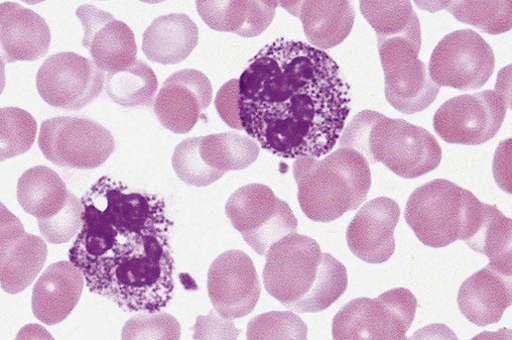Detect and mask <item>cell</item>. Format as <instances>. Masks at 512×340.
<instances>
[{"label": "cell", "instance_id": "12", "mask_svg": "<svg viewBox=\"0 0 512 340\" xmlns=\"http://www.w3.org/2000/svg\"><path fill=\"white\" fill-rule=\"evenodd\" d=\"M495 68L490 45L472 30H460L445 36L432 53L429 75L438 86L461 91L481 88Z\"/></svg>", "mask_w": 512, "mask_h": 340}, {"label": "cell", "instance_id": "13", "mask_svg": "<svg viewBox=\"0 0 512 340\" xmlns=\"http://www.w3.org/2000/svg\"><path fill=\"white\" fill-rule=\"evenodd\" d=\"M105 74L93 61L72 52L50 56L38 71L40 96L51 106L79 110L103 90Z\"/></svg>", "mask_w": 512, "mask_h": 340}, {"label": "cell", "instance_id": "33", "mask_svg": "<svg viewBox=\"0 0 512 340\" xmlns=\"http://www.w3.org/2000/svg\"><path fill=\"white\" fill-rule=\"evenodd\" d=\"M246 337L307 340L308 326L292 311H272L252 318L247 325Z\"/></svg>", "mask_w": 512, "mask_h": 340}, {"label": "cell", "instance_id": "32", "mask_svg": "<svg viewBox=\"0 0 512 340\" xmlns=\"http://www.w3.org/2000/svg\"><path fill=\"white\" fill-rule=\"evenodd\" d=\"M38 125L28 111L18 107L0 110V147L2 161L27 153L34 145Z\"/></svg>", "mask_w": 512, "mask_h": 340}, {"label": "cell", "instance_id": "28", "mask_svg": "<svg viewBox=\"0 0 512 340\" xmlns=\"http://www.w3.org/2000/svg\"><path fill=\"white\" fill-rule=\"evenodd\" d=\"M158 89L159 82L154 70L140 60L121 71L107 73L105 79L109 98L127 108L154 105Z\"/></svg>", "mask_w": 512, "mask_h": 340}, {"label": "cell", "instance_id": "23", "mask_svg": "<svg viewBox=\"0 0 512 340\" xmlns=\"http://www.w3.org/2000/svg\"><path fill=\"white\" fill-rule=\"evenodd\" d=\"M278 2H197L203 22L212 30L243 38L262 35L272 24Z\"/></svg>", "mask_w": 512, "mask_h": 340}, {"label": "cell", "instance_id": "24", "mask_svg": "<svg viewBox=\"0 0 512 340\" xmlns=\"http://www.w3.org/2000/svg\"><path fill=\"white\" fill-rule=\"evenodd\" d=\"M199 42V30L185 14L157 18L146 30L143 51L153 62L175 65L185 61Z\"/></svg>", "mask_w": 512, "mask_h": 340}, {"label": "cell", "instance_id": "16", "mask_svg": "<svg viewBox=\"0 0 512 340\" xmlns=\"http://www.w3.org/2000/svg\"><path fill=\"white\" fill-rule=\"evenodd\" d=\"M400 216L401 208L392 198L378 197L365 203L347 228L346 241L352 254L369 264L388 262L396 251Z\"/></svg>", "mask_w": 512, "mask_h": 340}, {"label": "cell", "instance_id": "31", "mask_svg": "<svg viewBox=\"0 0 512 340\" xmlns=\"http://www.w3.org/2000/svg\"><path fill=\"white\" fill-rule=\"evenodd\" d=\"M348 276L345 266L332 255L323 253L319 273L312 290L289 310L319 313L333 305L346 291Z\"/></svg>", "mask_w": 512, "mask_h": 340}, {"label": "cell", "instance_id": "38", "mask_svg": "<svg viewBox=\"0 0 512 340\" xmlns=\"http://www.w3.org/2000/svg\"><path fill=\"white\" fill-rule=\"evenodd\" d=\"M239 80L232 79L218 91L215 107L222 121L231 129L243 131L239 121Z\"/></svg>", "mask_w": 512, "mask_h": 340}, {"label": "cell", "instance_id": "14", "mask_svg": "<svg viewBox=\"0 0 512 340\" xmlns=\"http://www.w3.org/2000/svg\"><path fill=\"white\" fill-rule=\"evenodd\" d=\"M207 283L214 309L231 320L251 313L262 292L252 260L237 250L225 252L214 260L208 271Z\"/></svg>", "mask_w": 512, "mask_h": 340}, {"label": "cell", "instance_id": "21", "mask_svg": "<svg viewBox=\"0 0 512 340\" xmlns=\"http://www.w3.org/2000/svg\"><path fill=\"white\" fill-rule=\"evenodd\" d=\"M457 300L471 323L479 327L495 324L511 306V275L487 266L463 282Z\"/></svg>", "mask_w": 512, "mask_h": 340}, {"label": "cell", "instance_id": "25", "mask_svg": "<svg viewBox=\"0 0 512 340\" xmlns=\"http://www.w3.org/2000/svg\"><path fill=\"white\" fill-rule=\"evenodd\" d=\"M69 193L63 179L45 166L31 168L18 182L20 205L37 219L50 218L60 212Z\"/></svg>", "mask_w": 512, "mask_h": 340}, {"label": "cell", "instance_id": "7", "mask_svg": "<svg viewBox=\"0 0 512 340\" xmlns=\"http://www.w3.org/2000/svg\"><path fill=\"white\" fill-rule=\"evenodd\" d=\"M417 308V298L406 288L392 289L375 299H354L335 315L333 338L406 340Z\"/></svg>", "mask_w": 512, "mask_h": 340}, {"label": "cell", "instance_id": "30", "mask_svg": "<svg viewBox=\"0 0 512 340\" xmlns=\"http://www.w3.org/2000/svg\"><path fill=\"white\" fill-rule=\"evenodd\" d=\"M437 11L446 10L456 20L473 26L488 35H499L511 30L512 3L510 2H446L430 4Z\"/></svg>", "mask_w": 512, "mask_h": 340}, {"label": "cell", "instance_id": "5", "mask_svg": "<svg viewBox=\"0 0 512 340\" xmlns=\"http://www.w3.org/2000/svg\"><path fill=\"white\" fill-rule=\"evenodd\" d=\"M483 215L484 203L445 179L416 189L405 209V219L418 240L436 249L468 241L477 232Z\"/></svg>", "mask_w": 512, "mask_h": 340}, {"label": "cell", "instance_id": "2", "mask_svg": "<svg viewBox=\"0 0 512 340\" xmlns=\"http://www.w3.org/2000/svg\"><path fill=\"white\" fill-rule=\"evenodd\" d=\"M83 224L69 260L88 289L127 312H158L174 295L165 201L100 178L83 196Z\"/></svg>", "mask_w": 512, "mask_h": 340}, {"label": "cell", "instance_id": "35", "mask_svg": "<svg viewBox=\"0 0 512 340\" xmlns=\"http://www.w3.org/2000/svg\"><path fill=\"white\" fill-rule=\"evenodd\" d=\"M83 212L82 201L70 192L60 212L50 218L38 219L42 236L52 245L67 244L81 231Z\"/></svg>", "mask_w": 512, "mask_h": 340}, {"label": "cell", "instance_id": "39", "mask_svg": "<svg viewBox=\"0 0 512 340\" xmlns=\"http://www.w3.org/2000/svg\"><path fill=\"white\" fill-rule=\"evenodd\" d=\"M511 146V140L504 141L500 144L499 148L496 151L494 158V176L496 183L500 186V188L508 193L511 192L510 178L506 173V151ZM510 175V173H508Z\"/></svg>", "mask_w": 512, "mask_h": 340}, {"label": "cell", "instance_id": "9", "mask_svg": "<svg viewBox=\"0 0 512 340\" xmlns=\"http://www.w3.org/2000/svg\"><path fill=\"white\" fill-rule=\"evenodd\" d=\"M39 147L59 167L91 170L103 165L115 149L112 134L85 118L59 117L44 121Z\"/></svg>", "mask_w": 512, "mask_h": 340}, {"label": "cell", "instance_id": "17", "mask_svg": "<svg viewBox=\"0 0 512 340\" xmlns=\"http://www.w3.org/2000/svg\"><path fill=\"white\" fill-rule=\"evenodd\" d=\"M76 16L84 29L82 45L100 70L117 72L137 61L136 37L126 24L92 5L79 7Z\"/></svg>", "mask_w": 512, "mask_h": 340}, {"label": "cell", "instance_id": "34", "mask_svg": "<svg viewBox=\"0 0 512 340\" xmlns=\"http://www.w3.org/2000/svg\"><path fill=\"white\" fill-rule=\"evenodd\" d=\"M201 138H191L180 143L172 158L178 177L188 185L206 187L218 181L224 173L209 167L200 154Z\"/></svg>", "mask_w": 512, "mask_h": 340}, {"label": "cell", "instance_id": "18", "mask_svg": "<svg viewBox=\"0 0 512 340\" xmlns=\"http://www.w3.org/2000/svg\"><path fill=\"white\" fill-rule=\"evenodd\" d=\"M2 289L12 295L22 293L33 284L48 257L46 243L27 234L21 221L2 204Z\"/></svg>", "mask_w": 512, "mask_h": 340}, {"label": "cell", "instance_id": "6", "mask_svg": "<svg viewBox=\"0 0 512 340\" xmlns=\"http://www.w3.org/2000/svg\"><path fill=\"white\" fill-rule=\"evenodd\" d=\"M226 215L245 243L261 256L283 238L298 231V220L289 204L264 184L237 189L225 206Z\"/></svg>", "mask_w": 512, "mask_h": 340}, {"label": "cell", "instance_id": "36", "mask_svg": "<svg viewBox=\"0 0 512 340\" xmlns=\"http://www.w3.org/2000/svg\"><path fill=\"white\" fill-rule=\"evenodd\" d=\"M122 339H175L181 338V325L171 314L146 312L128 320L122 329Z\"/></svg>", "mask_w": 512, "mask_h": 340}, {"label": "cell", "instance_id": "11", "mask_svg": "<svg viewBox=\"0 0 512 340\" xmlns=\"http://www.w3.org/2000/svg\"><path fill=\"white\" fill-rule=\"evenodd\" d=\"M322 254L315 240L297 233L277 242L266 255L268 293L287 308L301 301L315 284Z\"/></svg>", "mask_w": 512, "mask_h": 340}, {"label": "cell", "instance_id": "20", "mask_svg": "<svg viewBox=\"0 0 512 340\" xmlns=\"http://www.w3.org/2000/svg\"><path fill=\"white\" fill-rule=\"evenodd\" d=\"M84 285V275L73 263L52 264L34 286L32 307L36 318L50 326L64 321L77 306Z\"/></svg>", "mask_w": 512, "mask_h": 340}, {"label": "cell", "instance_id": "19", "mask_svg": "<svg viewBox=\"0 0 512 340\" xmlns=\"http://www.w3.org/2000/svg\"><path fill=\"white\" fill-rule=\"evenodd\" d=\"M0 42L4 63L38 61L51 45V32L37 13L16 3L0 5Z\"/></svg>", "mask_w": 512, "mask_h": 340}, {"label": "cell", "instance_id": "10", "mask_svg": "<svg viewBox=\"0 0 512 340\" xmlns=\"http://www.w3.org/2000/svg\"><path fill=\"white\" fill-rule=\"evenodd\" d=\"M507 106L505 95L494 90L454 97L437 110L434 117L435 132L449 144H484L499 132Z\"/></svg>", "mask_w": 512, "mask_h": 340}, {"label": "cell", "instance_id": "22", "mask_svg": "<svg viewBox=\"0 0 512 340\" xmlns=\"http://www.w3.org/2000/svg\"><path fill=\"white\" fill-rule=\"evenodd\" d=\"M279 6L300 19L308 41L320 50L344 42L355 21L350 2H282Z\"/></svg>", "mask_w": 512, "mask_h": 340}, {"label": "cell", "instance_id": "26", "mask_svg": "<svg viewBox=\"0 0 512 340\" xmlns=\"http://www.w3.org/2000/svg\"><path fill=\"white\" fill-rule=\"evenodd\" d=\"M465 243L474 252L488 257L489 267L512 276V222L495 205L484 203L482 222Z\"/></svg>", "mask_w": 512, "mask_h": 340}, {"label": "cell", "instance_id": "27", "mask_svg": "<svg viewBox=\"0 0 512 340\" xmlns=\"http://www.w3.org/2000/svg\"><path fill=\"white\" fill-rule=\"evenodd\" d=\"M360 9L377 41L403 38L422 46L420 21L410 2H361Z\"/></svg>", "mask_w": 512, "mask_h": 340}, {"label": "cell", "instance_id": "3", "mask_svg": "<svg viewBox=\"0 0 512 340\" xmlns=\"http://www.w3.org/2000/svg\"><path fill=\"white\" fill-rule=\"evenodd\" d=\"M338 144L358 152L368 164L381 163L404 179L426 175L442 161V149L427 130L368 109L347 125Z\"/></svg>", "mask_w": 512, "mask_h": 340}, {"label": "cell", "instance_id": "37", "mask_svg": "<svg viewBox=\"0 0 512 340\" xmlns=\"http://www.w3.org/2000/svg\"><path fill=\"white\" fill-rule=\"evenodd\" d=\"M194 332V339H236L240 333L233 320L222 317L216 310L198 316Z\"/></svg>", "mask_w": 512, "mask_h": 340}, {"label": "cell", "instance_id": "8", "mask_svg": "<svg viewBox=\"0 0 512 340\" xmlns=\"http://www.w3.org/2000/svg\"><path fill=\"white\" fill-rule=\"evenodd\" d=\"M377 46L388 102L408 116L427 109L441 87L419 59L421 47L403 38L377 41Z\"/></svg>", "mask_w": 512, "mask_h": 340}, {"label": "cell", "instance_id": "29", "mask_svg": "<svg viewBox=\"0 0 512 340\" xmlns=\"http://www.w3.org/2000/svg\"><path fill=\"white\" fill-rule=\"evenodd\" d=\"M260 153L258 142L234 132L202 137L200 144L203 161L224 174L248 168L258 160Z\"/></svg>", "mask_w": 512, "mask_h": 340}, {"label": "cell", "instance_id": "1", "mask_svg": "<svg viewBox=\"0 0 512 340\" xmlns=\"http://www.w3.org/2000/svg\"><path fill=\"white\" fill-rule=\"evenodd\" d=\"M238 80L241 127L264 150L318 159L336 146L351 110L350 87L325 51L278 39Z\"/></svg>", "mask_w": 512, "mask_h": 340}, {"label": "cell", "instance_id": "4", "mask_svg": "<svg viewBox=\"0 0 512 340\" xmlns=\"http://www.w3.org/2000/svg\"><path fill=\"white\" fill-rule=\"evenodd\" d=\"M293 173L300 206L316 222H332L356 210L367 199L371 187L369 164L348 148H340L322 161L299 158Z\"/></svg>", "mask_w": 512, "mask_h": 340}, {"label": "cell", "instance_id": "15", "mask_svg": "<svg viewBox=\"0 0 512 340\" xmlns=\"http://www.w3.org/2000/svg\"><path fill=\"white\" fill-rule=\"evenodd\" d=\"M210 80L195 69L171 75L155 98L154 110L161 125L172 133H190L212 101Z\"/></svg>", "mask_w": 512, "mask_h": 340}]
</instances>
